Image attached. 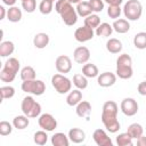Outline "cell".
Segmentation results:
<instances>
[{"mask_svg": "<svg viewBox=\"0 0 146 146\" xmlns=\"http://www.w3.org/2000/svg\"><path fill=\"white\" fill-rule=\"evenodd\" d=\"M100 24V18L97 14H90L89 16L84 17V25L91 29H97L98 25Z\"/></svg>", "mask_w": 146, "mask_h": 146, "instance_id": "34", "label": "cell"}, {"mask_svg": "<svg viewBox=\"0 0 146 146\" xmlns=\"http://www.w3.org/2000/svg\"><path fill=\"white\" fill-rule=\"evenodd\" d=\"M21 1H22V2H23V1H26V0H21Z\"/></svg>", "mask_w": 146, "mask_h": 146, "instance_id": "49", "label": "cell"}, {"mask_svg": "<svg viewBox=\"0 0 146 146\" xmlns=\"http://www.w3.org/2000/svg\"><path fill=\"white\" fill-rule=\"evenodd\" d=\"M113 26L111 25V24H108V23H100L99 25H98V27L96 29V31H95V34L97 35V36H102V38H108V36H111V34L113 33Z\"/></svg>", "mask_w": 146, "mask_h": 146, "instance_id": "22", "label": "cell"}, {"mask_svg": "<svg viewBox=\"0 0 146 146\" xmlns=\"http://www.w3.org/2000/svg\"><path fill=\"white\" fill-rule=\"evenodd\" d=\"M49 41H50L49 35L44 32H40L36 33L33 38V46L38 49H43L49 44Z\"/></svg>", "mask_w": 146, "mask_h": 146, "instance_id": "17", "label": "cell"}, {"mask_svg": "<svg viewBox=\"0 0 146 146\" xmlns=\"http://www.w3.org/2000/svg\"><path fill=\"white\" fill-rule=\"evenodd\" d=\"M51 1H52V2H56V1H57V0H51Z\"/></svg>", "mask_w": 146, "mask_h": 146, "instance_id": "48", "label": "cell"}, {"mask_svg": "<svg viewBox=\"0 0 146 146\" xmlns=\"http://www.w3.org/2000/svg\"><path fill=\"white\" fill-rule=\"evenodd\" d=\"M54 9V2L51 0H42L39 5V10L43 15H49Z\"/></svg>", "mask_w": 146, "mask_h": 146, "instance_id": "36", "label": "cell"}, {"mask_svg": "<svg viewBox=\"0 0 146 146\" xmlns=\"http://www.w3.org/2000/svg\"><path fill=\"white\" fill-rule=\"evenodd\" d=\"M33 141L36 144V145H46L47 141H48V135H47V131L46 130H40V131H36L34 132L33 135Z\"/></svg>", "mask_w": 146, "mask_h": 146, "instance_id": "35", "label": "cell"}, {"mask_svg": "<svg viewBox=\"0 0 146 146\" xmlns=\"http://www.w3.org/2000/svg\"><path fill=\"white\" fill-rule=\"evenodd\" d=\"M81 100H82V92L78 88L74 90H71L66 97V103L68 106H76Z\"/></svg>", "mask_w": 146, "mask_h": 146, "instance_id": "20", "label": "cell"}, {"mask_svg": "<svg viewBox=\"0 0 146 146\" xmlns=\"http://www.w3.org/2000/svg\"><path fill=\"white\" fill-rule=\"evenodd\" d=\"M75 9H76L78 15L81 16V17H87L90 14L94 13L92 9H91V7H90L89 1H81V2L76 3V8Z\"/></svg>", "mask_w": 146, "mask_h": 146, "instance_id": "27", "label": "cell"}, {"mask_svg": "<svg viewBox=\"0 0 146 146\" xmlns=\"http://www.w3.org/2000/svg\"><path fill=\"white\" fill-rule=\"evenodd\" d=\"M127 132L132 137V139H138L144 133V129H143L141 124H139V123H131L128 127Z\"/></svg>", "mask_w": 146, "mask_h": 146, "instance_id": "31", "label": "cell"}, {"mask_svg": "<svg viewBox=\"0 0 146 146\" xmlns=\"http://www.w3.org/2000/svg\"><path fill=\"white\" fill-rule=\"evenodd\" d=\"M92 138L96 145L98 146H113L112 139L108 137L106 131L103 129H96L92 133Z\"/></svg>", "mask_w": 146, "mask_h": 146, "instance_id": "13", "label": "cell"}, {"mask_svg": "<svg viewBox=\"0 0 146 146\" xmlns=\"http://www.w3.org/2000/svg\"><path fill=\"white\" fill-rule=\"evenodd\" d=\"M133 46L137 49H146V32H138L133 36Z\"/></svg>", "mask_w": 146, "mask_h": 146, "instance_id": "32", "label": "cell"}, {"mask_svg": "<svg viewBox=\"0 0 146 146\" xmlns=\"http://www.w3.org/2000/svg\"><path fill=\"white\" fill-rule=\"evenodd\" d=\"M0 13H1V15H0V19H3V18L7 16V10L5 9L3 6H0Z\"/></svg>", "mask_w": 146, "mask_h": 146, "instance_id": "45", "label": "cell"}, {"mask_svg": "<svg viewBox=\"0 0 146 146\" xmlns=\"http://www.w3.org/2000/svg\"><path fill=\"white\" fill-rule=\"evenodd\" d=\"M113 30L120 34H123V33H127L129 30H130V23L128 19H124V18H117L114 21L113 23Z\"/></svg>", "mask_w": 146, "mask_h": 146, "instance_id": "19", "label": "cell"}, {"mask_svg": "<svg viewBox=\"0 0 146 146\" xmlns=\"http://www.w3.org/2000/svg\"><path fill=\"white\" fill-rule=\"evenodd\" d=\"M55 10L59 14L62 21L67 26H73L78 22L76 9L68 0H57L55 3Z\"/></svg>", "mask_w": 146, "mask_h": 146, "instance_id": "2", "label": "cell"}, {"mask_svg": "<svg viewBox=\"0 0 146 146\" xmlns=\"http://www.w3.org/2000/svg\"><path fill=\"white\" fill-rule=\"evenodd\" d=\"M51 84L55 90L60 95L70 92L72 88V81L62 73H57L51 76Z\"/></svg>", "mask_w": 146, "mask_h": 146, "instance_id": "8", "label": "cell"}, {"mask_svg": "<svg viewBox=\"0 0 146 146\" xmlns=\"http://www.w3.org/2000/svg\"><path fill=\"white\" fill-rule=\"evenodd\" d=\"M123 14L128 21H138L143 14V6L139 0H128L123 7Z\"/></svg>", "mask_w": 146, "mask_h": 146, "instance_id": "6", "label": "cell"}, {"mask_svg": "<svg viewBox=\"0 0 146 146\" xmlns=\"http://www.w3.org/2000/svg\"><path fill=\"white\" fill-rule=\"evenodd\" d=\"M121 112L127 116H133L138 113V103L135 98L125 97L122 99L120 104Z\"/></svg>", "mask_w": 146, "mask_h": 146, "instance_id": "9", "label": "cell"}, {"mask_svg": "<svg viewBox=\"0 0 146 146\" xmlns=\"http://www.w3.org/2000/svg\"><path fill=\"white\" fill-rule=\"evenodd\" d=\"M116 144L119 146H132V137L128 132H122L116 136Z\"/></svg>", "mask_w": 146, "mask_h": 146, "instance_id": "33", "label": "cell"}, {"mask_svg": "<svg viewBox=\"0 0 146 146\" xmlns=\"http://www.w3.org/2000/svg\"><path fill=\"white\" fill-rule=\"evenodd\" d=\"M13 123H9L8 121H1L0 122V135L1 136H8L13 131Z\"/></svg>", "mask_w": 146, "mask_h": 146, "instance_id": "39", "label": "cell"}, {"mask_svg": "<svg viewBox=\"0 0 146 146\" xmlns=\"http://www.w3.org/2000/svg\"><path fill=\"white\" fill-rule=\"evenodd\" d=\"M68 1H70V2L73 5V3H79V2H81L82 0H68Z\"/></svg>", "mask_w": 146, "mask_h": 146, "instance_id": "47", "label": "cell"}, {"mask_svg": "<svg viewBox=\"0 0 146 146\" xmlns=\"http://www.w3.org/2000/svg\"><path fill=\"white\" fill-rule=\"evenodd\" d=\"M21 110L23 114H25L30 119H35L41 115V105L32 96H26L23 98L21 104Z\"/></svg>", "mask_w": 146, "mask_h": 146, "instance_id": "5", "label": "cell"}, {"mask_svg": "<svg viewBox=\"0 0 146 146\" xmlns=\"http://www.w3.org/2000/svg\"><path fill=\"white\" fill-rule=\"evenodd\" d=\"M90 7L94 13H100L104 9V1L103 0H89Z\"/></svg>", "mask_w": 146, "mask_h": 146, "instance_id": "41", "label": "cell"}, {"mask_svg": "<svg viewBox=\"0 0 146 146\" xmlns=\"http://www.w3.org/2000/svg\"><path fill=\"white\" fill-rule=\"evenodd\" d=\"M115 82H116V74L112 72H103L97 76V83L103 88L112 87Z\"/></svg>", "mask_w": 146, "mask_h": 146, "instance_id": "15", "label": "cell"}, {"mask_svg": "<svg viewBox=\"0 0 146 146\" xmlns=\"http://www.w3.org/2000/svg\"><path fill=\"white\" fill-rule=\"evenodd\" d=\"M22 16H23L22 10L16 6H11V7H9L7 9V19L9 22H11V23L19 22L22 19Z\"/></svg>", "mask_w": 146, "mask_h": 146, "instance_id": "23", "label": "cell"}, {"mask_svg": "<svg viewBox=\"0 0 146 146\" xmlns=\"http://www.w3.org/2000/svg\"><path fill=\"white\" fill-rule=\"evenodd\" d=\"M16 1H17V0H2L3 5H6V6H9V7L14 6V5L16 3Z\"/></svg>", "mask_w": 146, "mask_h": 146, "instance_id": "46", "label": "cell"}, {"mask_svg": "<svg viewBox=\"0 0 146 146\" xmlns=\"http://www.w3.org/2000/svg\"><path fill=\"white\" fill-rule=\"evenodd\" d=\"M19 75H21V79L23 81H27V80H34L36 78V73H35V70L32 67V66H24L21 72H19Z\"/></svg>", "mask_w": 146, "mask_h": 146, "instance_id": "30", "label": "cell"}, {"mask_svg": "<svg viewBox=\"0 0 146 146\" xmlns=\"http://www.w3.org/2000/svg\"><path fill=\"white\" fill-rule=\"evenodd\" d=\"M68 138L74 144H81L86 139V132L80 128H72L68 130Z\"/></svg>", "mask_w": 146, "mask_h": 146, "instance_id": "16", "label": "cell"}, {"mask_svg": "<svg viewBox=\"0 0 146 146\" xmlns=\"http://www.w3.org/2000/svg\"><path fill=\"white\" fill-rule=\"evenodd\" d=\"M29 119L30 117H27L25 114L15 116L13 119V125H14V128H16L17 130H24L30 124V120Z\"/></svg>", "mask_w": 146, "mask_h": 146, "instance_id": "25", "label": "cell"}, {"mask_svg": "<svg viewBox=\"0 0 146 146\" xmlns=\"http://www.w3.org/2000/svg\"><path fill=\"white\" fill-rule=\"evenodd\" d=\"M38 123L39 127L42 130H46L47 132L54 131L57 128V120L54 117V115H51L50 113H43L39 116L38 119Z\"/></svg>", "mask_w": 146, "mask_h": 146, "instance_id": "10", "label": "cell"}, {"mask_svg": "<svg viewBox=\"0 0 146 146\" xmlns=\"http://www.w3.org/2000/svg\"><path fill=\"white\" fill-rule=\"evenodd\" d=\"M94 35H95L94 29L88 27L87 25L78 27L75 30V32H74V39L78 42H87V41L91 40L94 38Z\"/></svg>", "mask_w": 146, "mask_h": 146, "instance_id": "11", "label": "cell"}, {"mask_svg": "<svg viewBox=\"0 0 146 146\" xmlns=\"http://www.w3.org/2000/svg\"><path fill=\"white\" fill-rule=\"evenodd\" d=\"M70 138L63 132H56L51 136V144L54 146H68L70 145Z\"/></svg>", "mask_w": 146, "mask_h": 146, "instance_id": "21", "label": "cell"}, {"mask_svg": "<svg viewBox=\"0 0 146 146\" xmlns=\"http://www.w3.org/2000/svg\"><path fill=\"white\" fill-rule=\"evenodd\" d=\"M137 145H138V146H146V136L141 135V136L137 139Z\"/></svg>", "mask_w": 146, "mask_h": 146, "instance_id": "44", "label": "cell"}, {"mask_svg": "<svg viewBox=\"0 0 146 146\" xmlns=\"http://www.w3.org/2000/svg\"><path fill=\"white\" fill-rule=\"evenodd\" d=\"M116 76L122 80H128L132 76V58L128 54H122L116 59Z\"/></svg>", "mask_w": 146, "mask_h": 146, "instance_id": "3", "label": "cell"}, {"mask_svg": "<svg viewBox=\"0 0 146 146\" xmlns=\"http://www.w3.org/2000/svg\"><path fill=\"white\" fill-rule=\"evenodd\" d=\"M0 95L2 99H9L13 98L15 95V88L11 86H2L0 88Z\"/></svg>", "mask_w": 146, "mask_h": 146, "instance_id": "37", "label": "cell"}, {"mask_svg": "<svg viewBox=\"0 0 146 146\" xmlns=\"http://www.w3.org/2000/svg\"><path fill=\"white\" fill-rule=\"evenodd\" d=\"M22 7L26 13H33L36 8V1L35 0H26L22 2Z\"/></svg>", "mask_w": 146, "mask_h": 146, "instance_id": "40", "label": "cell"}, {"mask_svg": "<svg viewBox=\"0 0 146 146\" xmlns=\"http://www.w3.org/2000/svg\"><path fill=\"white\" fill-rule=\"evenodd\" d=\"M121 13H122V9L120 6H108L107 8V15L110 16V18L117 19L120 18Z\"/></svg>", "mask_w": 146, "mask_h": 146, "instance_id": "38", "label": "cell"}, {"mask_svg": "<svg viewBox=\"0 0 146 146\" xmlns=\"http://www.w3.org/2000/svg\"><path fill=\"white\" fill-rule=\"evenodd\" d=\"M15 50V46L11 41H1L0 43V56L9 57Z\"/></svg>", "mask_w": 146, "mask_h": 146, "instance_id": "28", "label": "cell"}, {"mask_svg": "<svg viewBox=\"0 0 146 146\" xmlns=\"http://www.w3.org/2000/svg\"><path fill=\"white\" fill-rule=\"evenodd\" d=\"M117 112H119V106L114 100H107L104 103L103 108H102V115L100 120L106 128L107 131L111 133H115L120 130L121 124L117 120Z\"/></svg>", "mask_w": 146, "mask_h": 146, "instance_id": "1", "label": "cell"}, {"mask_svg": "<svg viewBox=\"0 0 146 146\" xmlns=\"http://www.w3.org/2000/svg\"><path fill=\"white\" fill-rule=\"evenodd\" d=\"M108 6H120L123 0H104Z\"/></svg>", "mask_w": 146, "mask_h": 146, "instance_id": "43", "label": "cell"}, {"mask_svg": "<svg viewBox=\"0 0 146 146\" xmlns=\"http://www.w3.org/2000/svg\"><path fill=\"white\" fill-rule=\"evenodd\" d=\"M122 48H123L122 42L119 39L112 38V39L107 40V42H106V49L111 54H119V52H121Z\"/></svg>", "mask_w": 146, "mask_h": 146, "instance_id": "24", "label": "cell"}, {"mask_svg": "<svg viewBox=\"0 0 146 146\" xmlns=\"http://www.w3.org/2000/svg\"><path fill=\"white\" fill-rule=\"evenodd\" d=\"M21 88L26 94H31L34 96H41L46 91V83L42 80H38V79L27 80V81L22 82Z\"/></svg>", "mask_w": 146, "mask_h": 146, "instance_id": "7", "label": "cell"}, {"mask_svg": "<svg viewBox=\"0 0 146 146\" xmlns=\"http://www.w3.org/2000/svg\"><path fill=\"white\" fill-rule=\"evenodd\" d=\"M73 58L78 64H86L90 59V50L84 46H80L74 49Z\"/></svg>", "mask_w": 146, "mask_h": 146, "instance_id": "14", "label": "cell"}, {"mask_svg": "<svg viewBox=\"0 0 146 146\" xmlns=\"http://www.w3.org/2000/svg\"><path fill=\"white\" fill-rule=\"evenodd\" d=\"M55 66H56V70L58 71V73L65 74V73H68L72 70V60L68 56L60 55L56 58Z\"/></svg>", "mask_w": 146, "mask_h": 146, "instance_id": "12", "label": "cell"}, {"mask_svg": "<svg viewBox=\"0 0 146 146\" xmlns=\"http://www.w3.org/2000/svg\"><path fill=\"white\" fill-rule=\"evenodd\" d=\"M82 74L86 75L87 78H96L99 75V71H98V67L92 64V63H86L83 66H82Z\"/></svg>", "mask_w": 146, "mask_h": 146, "instance_id": "26", "label": "cell"}, {"mask_svg": "<svg viewBox=\"0 0 146 146\" xmlns=\"http://www.w3.org/2000/svg\"><path fill=\"white\" fill-rule=\"evenodd\" d=\"M75 113L79 117H88L91 113V104L87 100H81L75 106Z\"/></svg>", "mask_w": 146, "mask_h": 146, "instance_id": "18", "label": "cell"}, {"mask_svg": "<svg viewBox=\"0 0 146 146\" xmlns=\"http://www.w3.org/2000/svg\"><path fill=\"white\" fill-rule=\"evenodd\" d=\"M73 84L80 89V90H83L88 87V78L81 73H76L73 75Z\"/></svg>", "mask_w": 146, "mask_h": 146, "instance_id": "29", "label": "cell"}, {"mask_svg": "<svg viewBox=\"0 0 146 146\" xmlns=\"http://www.w3.org/2000/svg\"><path fill=\"white\" fill-rule=\"evenodd\" d=\"M19 67H21L19 60L15 57H9L6 60L3 67L0 72V80L6 83L13 82L19 71Z\"/></svg>", "mask_w": 146, "mask_h": 146, "instance_id": "4", "label": "cell"}, {"mask_svg": "<svg viewBox=\"0 0 146 146\" xmlns=\"http://www.w3.org/2000/svg\"><path fill=\"white\" fill-rule=\"evenodd\" d=\"M137 91H138L139 95L146 96V81H141V82L137 86Z\"/></svg>", "mask_w": 146, "mask_h": 146, "instance_id": "42", "label": "cell"}]
</instances>
